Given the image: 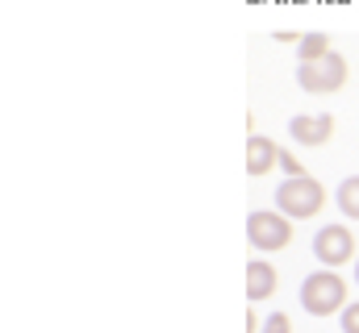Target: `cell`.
<instances>
[{
	"mask_svg": "<svg viewBox=\"0 0 359 333\" xmlns=\"http://www.w3.org/2000/svg\"><path fill=\"white\" fill-rule=\"evenodd\" d=\"M301 309L309 317H334V313H343L347 309V283H343V275L334 267H322V271L305 275V283H301Z\"/></svg>",
	"mask_w": 359,
	"mask_h": 333,
	"instance_id": "obj_1",
	"label": "cell"
},
{
	"mask_svg": "<svg viewBox=\"0 0 359 333\" xmlns=\"http://www.w3.org/2000/svg\"><path fill=\"white\" fill-rule=\"evenodd\" d=\"M326 204V187L313 179V175H292L276 187V208L292 221H305V217H318Z\"/></svg>",
	"mask_w": 359,
	"mask_h": 333,
	"instance_id": "obj_2",
	"label": "cell"
},
{
	"mask_svg": "<svg viewBox=\"0 0 359 333\" xmlns=\"http://www.w3.org/2000/svg\"><path fill=\"white\" fill-rule=\"evenodd\" d=\"M347 76H351V67H347V59H343L339 50H330V55H322V59L297 67V83H301V92H309V96H334V92L347 83Z\"/></svg>",
	"mask_w": 359,
	"mask_h": 333,
	"instance_id": "obj_3",
	"label": "cell"
},
{
	"mask_svg": "<svg viewBox=\"0 0 359 333\" xmlns=\"http://www.w3.org/2000/svg\"><path fill=\"white\" fill-rule=\"evenodd\" d=\"M247 242L255 250H284L292 242V217H284L280 208H255L251 217H247Z\"/></svg>",
	"mask_w": 359,
	"mask_h": 333,
	"instance_id": "obj_4",
	"label": "cell"
},
{
	"mask_svg": "<svg viewBox=\"0 0 359 333\" xmlns=\"http://www.w3.org/2000/svg\"><path fill=\"white\" fill-rule=\"evenodd\" d=\"M313 258L322 267H347L355 258V234L347 225H322L313 234Z\"/></svg>",
	"mask_w": 359,
	"mask_h": 333,
	"instance_id": "obj_5",
	"label": "cell"
},
{
	"mask_svg": "<svg viewBox=\"0 0 359 333\" xmlns=\"http://www.w3.org/2000/svg\"><path fill=\"white\" fill-rule=\"evenodd\" d=\"M330 134H334V117H330V113H318V117L297 113V117L288 121V138H292L297 146H326Z\"/></svg>",
	"mask_w": 359,
	"mask_h": 333,
	"instance_id": "obj_6",
	"label": "cell"
},
{
	"mask_svg": "<svg viewBox=\"0 0 359 333\" xmlns=\"http://www.w3.org/2000/svg\"><path fill=\"white\" fill-rule=\"evenodd\" d=\"M276 267L264 262V258H255V262H247V304H259V300H271V292H276Z\"/></svg>",
	"mask_w": 359,
	"mask_h": 333,
	"instance_id": "obj_7",
	"label": "cell"
},
{
	"mask_svg": "<svg viewBox=\"0 0 359 333\" xmlns=\"http://www.w3.org/2000/svg\"><path fill=\"white\" fill-rule=\"evenodd\" d=\"M276 159H280V146L271 142V138H264V134H251L247 138V175H268L271 166H276Z\"/></svg>",
	"mask_w": 359,
	"mask_h": 333,
	"instance_id": "obj_8",
	"label": "cell"
},
{
	"mask_svg": "<svg viewBox=\"0 0 359 333\" xmlns=\"http://www.w3.org/2000/svg\"><path fill=\"white\" fill-rule=\"evenodd\" d=\"M334 204H339V213H343L347 221H359V175H347V179L339 183Z\"/></svg>",
	"mask_w": 359,
	"mask_h": 333,
	"instance_id": "obj_9",
	"label": "cell"
},
{
	"mask_svg": "<svg viewBox=\"0 0 359 333\" xmlns=\"http://www.w3.org/2000/svg\"><path fill=\"white\" fill-rule=\"evenodd\" d=\"M330 50H334L330 34H301V42H297V59H301V63H313V59H322V55H330Z\"/></svg>",
	"mask_w": 359,
	"mask_h": 333,
	"instance_id": "obj_10",
	"label": "cell"
},
{
	"mask_svg": "<svg viewBox=\"0 0 359 333\" xmlns=\"http://www.w3.org/2000/svg\"><path fill=\"white\" fill-rule=\"evenodd\" d=\"M276 166L284 171V179H292V175H305V166H301V159H297L292 150H280V159H276Z\"/></svg>",
	"mask_w": 359,
	"mask_h": 333,
	"instance_id": "obj_11",
	"label": "cell"
},
{
	"mask_svg": "<svg viewBox=\"0 0 359 333\" xmlns=\"http://www.w3.org/2000/svg\"><path fill=\"white\" fill-rule=\"evenodd\" d=\"M259 333H292L288 313H271V317H264V330H259Z\"/></svg>",
	"mask_w": 359,
	"mask_h": 333,
	"instance_id": "obj_12",
	"label": "cell"
},
{
	"mask_svg": "<svg viewBox=\"0 0 359 333\" xmlns=\"http://www.w3.org/2000/svg\"><path fill=\"white\" fill-rule=\"evenodd\" d=\"M339 317H343V333H359V300H351Z\"/></svg>",
	"mask_w": 359,
	"mask_h": 333,
	"instance_id": "obj_13",
	"label": "cell"
},
{
	"mask_svg": "<svg viewBox=\"0 0 359 333\" xmlns=\"http://www.w3.org/2000/svg\"><path fill=\"white\" fill-rule=\"evenodd\" d=\"M271 38H276V42H292V46L301 42V34H292V29H280V34H271Z\"/></svg>",
	"mask_w": 359,
	"mask_h": 333,
	"instance_id": "obj_14",
	"label": "cell"
},
{
	"mask_svg": "<svg viewBox=\"0 0 359 333\" xmlns=\"http://www.w3.org/2000/svg\"><path fill=\"white\" fill-rule=\"evenodd\" d=\"M259 330H264V321H259L255 313H247V333H259Z\"/></svg>",
	"mask_w": 359,
	"mask_h": 333,
	"instance_id": "obj_15",
	"label": "cell"
},
{
	"mask_svg": "<svg viewBox=\"0 0 359 333\" xmlns=\"http://www.w3.org/2000/svg\"><path fill=\"white\" fill-rule=\"evenodd\" d=\"M355 283H359V258H355Z\"/></svg>",
	"mask_w": 359,
	"mask_h": 333,
	"instance_id": "obj_16",
	"label": "cell"
}]
</instances>
